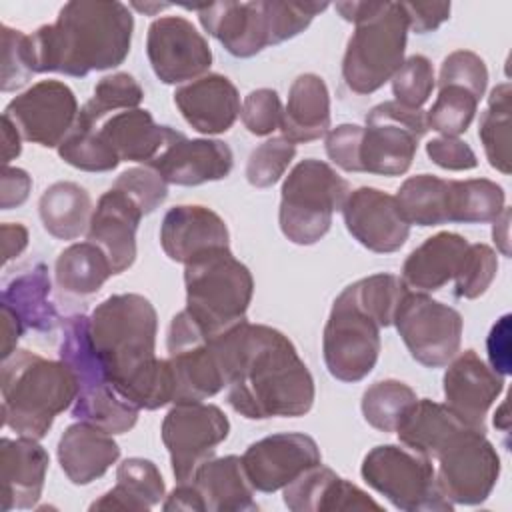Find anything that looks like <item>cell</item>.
I'll use <instances>...</instances> for the list:
<instances>
[{
	"label": "cell",
	"mask_w": 512,
	"mask_h": 512,
	"mask_svg": "<svg viewBox=\"0 0 512 512\" xmlns=\"http://www.w3.org/2000/svg\"><path fill=\"white\" fill-rule=\"evenodd\" d=\"M464 428L470 426L464 424L446 404L422 398L406 412L396 434L402 446L436 460L440 450Z\"/></svg>",
	"instance_id": "d6a6232c"
},
{
	"label": "cell",
	"mask_w": 512,
	"mask_h": 512,
	"mask_svg": "<svg viewBox=\"0 0 512 512\" xmlns=\"http://www.w3.org/2000/svg\"><path fill=\"white\" fill-rule=\"evenodd\" d=\"M112 274L106 254L92 242L70 244L60 252L54 266L58 286L76 296L96 294Z\"/></svg>",
	"instance_id": "74e56055"
},
{
	"label": "cell",
	"mask_w": 512,
	"mask_h": 512,
	"mask_svg": "<svg viewBox=\"0 0 512 512\" xmlns=\"http://www.w3.org/2000/svg\"><path fill=\"white\" fill-rule=\"evenodd\" d=\"M160 246L164 254L180 264L230 248L226 222L210 208L198 204H182L170 208L160 224Z\"/></svg>",
	"instance_id": "7402d4cb"
},
{
	"label": "cell",
	"mask_w": 512,
	"mask_h": 512,
	"mask_svg": "<svg viewBox=\"0 0 512 512\" xmlns=\"http://www.w3.org/2000/svg\"><path fill=\"white\" fill-rule=\"evenodd\" d=\"M322 352L328 372L342 382H360L378 362L380 324L358 306L348 288L332 304Z\"/></svg>",
	"instance_id": "8fae6325"
},
{
	"label": "cell",
	"mask_w": 512,
	"mask_h": 512,
	"mask_svg": "<svg viewBox=\"0 0 512 512\" xmlns=\"http://www.w3.org/2000/svg\"><path fill=\"white\" fill-rule=\"evenodd\" d=\"M340 16L356 26L348 40L342 78L356 94L382 88L404 62L408 18L402 2H336Z\"/></svg>",
	"instance_id": "5b68a950"
},
{
	"label": "cell",
	"mask_w": 512,
	"mask_h": 512,
	"mask_svg": "<svg viewBox=\"0 0 512 512\" xmlns=\"http://www.w3.org/2000/svg\"><path fill=\"white\" fill-rule=\"evenodd\" d=\"M296 156V144L284 136H274L256 146L246 164V180L256 188L276 184Z\"/></svg>",
	"instance_id": "bcb514c9"
},
{
	"label": "cell",
	"mask_w": 512,
	"mask_h": 512,
	"mask_svg": "<svg viewBox=\"0 0 512 512\" xmlns=\"http://www.w3.org/2000/svg\"><path fill=\"white\" fill-rule=\"evenodd\" d=\"M508 232H510V210L504 208L494 218V228H492V238L504 256H510V234Z\"/></svg>",
	"instance_id": "e7e4bbea"
},
{
	"label": "cell",
	"mask_w": 512,
	"mask_h": 512,
	"mask_svg": "<svg viewBox=\"0 0 512 512\" xmlns=\"http://www.w3.org/2000/svg\"><path fill=\"white\" fill-rule=\"evenodd\" d=\"M50 456L36 438L0 440V510H26L42 496Z\"/></svg>",
	"instance_id": "cb8c5ba5"
},
{
	"label": "cell",
	"mask_w": 512,
	"mask_h": 512,
	"mask_svg": "<svg viewBox=\"0 0 512 512\" xmlns=\"http://www.w3.org/2000/svg\"><path fill=\"white\" fill-rule=\"evenodd\" d=\"M408 18V30L426 34L450 18V2H402Z\"/></svg>",
	"instance_id": "9f6ffc18"
},
{
	"label": "cell",
	"mask_w": 512,
	"mask_h": 512,
	"mask_svg": "<svg viewBox=\"0 0 512 512\" xmlns=\"http://www.w3.org/2000/svg\"><path fill=\"white\" fill-rule=\"evenodd\" d=\"M2 422L18 436L44 438L54 418L78 396L72 370L30 350H14L2 360Z\"/></svg>",
	"instance_id": "277c9868"
},
{
	"label": "cell",
	"mask_w": 512,
	"mask_h": 512,
	"mask_svg": "<svg viewBox=\"0 0 512 512\" xmlns=\"http://www.w3.org/2000/svg\"><path fill=\"white\" fill-rule=\"evenodd\" d=\"M498 272L496 252L486 244H468L460 270L454 276V294L474 300L482 296Z\"/></svg>",
	"instance_id": "7dc6e473"
},
{
	"label": "cell",
	"mask_w": 512,
	"mask_h": 512,
	"mask_svg": "<svg viewBox=\"0 0 512 512\" xmlns=\"http://www.w3.org/2000/svg\"><path fill=\"white\" fill-rule=\"evenodd\" d=\"M284 504L292 512L382 510L364 490L322 464L308 468L284 488Z\"/></svg>",
	"instance_id": "4316f807"
},
{
	"label": "cell",
	"mask_w": 512,
	"mask_h": 512,
	"mask_svg": "<svg viewBox=\"0 0 512 512\" xmlns=\"http://www.w3.org/2000/svg\"><path fill=\"white\" fill-rule=\"evenodd\" d=\"M170 4H140V2H134L132 8L140 10V12H154V10H162V8H168Z\"/></svg>",
	"instance_id": "003e7915"
},
{
	"label": "cell",
	"mask_w": 512,
	"mask_h": 512,
	"mask_svg": "<svg viewBox=\"0 0 512 512\" xmlns=\"http://www.w3.org/2000/svg\"><path fill=\"white\" fill-rule=\"evenodd\" d=\"M228 432L230 422L218 406L204 402L174 404L164 416L160 430L174 478L178 482L192 480L198 466L214 458Z\"/></svg>",
	"instance_id": "9a60e30c"
},
{
	"label": "cell",
	"mask_w": 512,
	"mask_h": 512,
	"mask_svg": "<svg viewBox=\"0 0 512 512\" xmlns=\"http://www.w3.org/2000/svg\"><path fill=\"white\" fill-rule=\"evenodd\" d=\"M38 212L42 226L58 240H74L88 230L92 218V198L76 182H54L40 200Z\"/></svg>",
	"instance_id": "d590c367"
},
{
	"label": "cell",
	"mask_w": 512,
	"mask_h": 512,
	"mask_svg": "<svg viewBox=\"0 0 512 512\" xmlns=\"http://www.w3.org/2000/svg\"><path fill=\"white\" fill-rule=\"evenodd\" d=\"M228 404L248 420L304 416L316 396L314 378L286 334L238 322L214 336Z\"/></svg>",
	"instance_id": "6da1fadb"
},
{
	"label": "cell",
	"mask_w": 512,
	"mask_h": 512,
	"mask_svg": "<svg viewBox=\"0 0 512 512\" xmlns=\"http://www.w3.org/2000/svg\"><path fill=\"white\" fill-rule=\"evenodd\" d=\"M22 136L20 132L16 130V126L2 116V162L8 164L10 160H14L20 150H22V144H20Z\"/></svg>",
	"instance_id": "be15d7a7"
},
{
	"label": "cell",
	"mask_w": 512,
	"mask_h": 512,
	"mask_svg": "<svg viewBox=\"0 0 512 512\" xmlns=\"http://www.w3.org/2000/svg\"><path fill=\"white\" fill-rule=\"evenodd\" d=\"M416 392L394 378L374 382L362 394L364 420L380 432H396L406 412L416 402Z\"/></svg>",
	"instance_id": "b9f144b4"
},
{
	"label": "cell",
	"mask_w": 512,
	"mask_h": 512,
	"mask_svg": "<svg viewBox=\"0 0 512 512\" xmlns=\"http://www.w3.org/2000/svg\"><path fill=\"white\" fill-rule=\"evenodd\" d=\"M186 8L196 10L202 28L236 58H250L266 46H274L268 0L212 2Z\"/></svg>",
	"instance_id": "d6986e66"
},
{
	"label": "cell",
	"mask_w": 512,
	"mask_h": 512,
	"mask_svg": "<svg viewBox=\"0 0 512 512\" xmlns=\"http://www.w3.org/2000/svg\"><path fill=\"white\" fill-rule=\"evenodd\" d=\"M144 98V90L138 80L128 72H114L98 80L92 98L80 108L76 126L96 128L106 116L118 110L138 108Z\"/></svg>",
	"instance_id": "f35d334b"
},
{
	"label": "cell",
	"mask_w": 512,
	"mask_h": 512,
	"mask_svg": "<svg viewBox=\"0 0 512 512\" xmlns=\"http://www.w3.org/2000/svg\"><path fill=\"white\" fill-rule=\"evenodd\" d=\"M174 104L182 118L200 134L230 130L242 108L236 86L222 74H204L182 84L174 92Z\"/></svg>",
	"instance_id": "484cf974"
},
{
	"label": "cell",
	"mask_w": 512,
	"mask_h": 512,
	"mask_svg": "<svg viewBox=\"0 0 512 512\" xmlns=\"http://www.w3.org/2000/svg\"><path fill=\"white\" fill-rule=\"evenodd\" d=\"M120 458V446L112 434L86 424H70L58 440V462L76 486H84L104 476Z\"/></svg>",
	"instance_id": "f1b7e54d"
},
{
	"label": "cell",
	"mask_w": 512,
	"mask_h": 512,
	"mask_svg": "<svg viewBox=\"0 0 512 512\" xmlns=\"http://www.w3.org/2000/svg\"><path fill=\"white\" fill-rule=\"evenodd\" d=\"M488 358H490V368L496 370L498 374L506 376L510 372V314H504L490 330L488 340Z\"/></svg>",
	"instance_id": "6f0895ef"
},
{
	"label": "cell",
	"mask_w": 512,
	"mask_h": 512,
	"mask_svg": "<svg viewBox=\"0 0 512 512\" xmlns=\"http://www.w3.org/2000/svg\"><path fill=\"white\" fill-rule=\"evenodd\" d=\"M504 390V376L492 370L474 350L450 360L444 372L446 406L470 428L486 432L484 418Z\"/></svg>",
	"instance_id": "44dd1931"
},
{
	"label": "cell",
	"mask_w": 512,
	"mask_h": 512,
	"mask_svg": "<svg viewBox=\"0 0 512 512\" xmlns=\"http://www.w3.org/2000/svg\"><path fill=\"white\" fill-rule=\"evenodd\" d=\"M452 180L432 174H416L402 182L396 202L408 224L438 226L450 222Z\"/></svg>",
	"instance_id": "8d00e7d4"
},
{
	"label": "cell",
	"mask_w": 512,
	"mask_h": 512,
	"mask_svg": "<svg viewBox=\"0 0 512 512\" xmlns=\"http://www.w3.org/2000/svg\"><path fill=\"white\" fill-rule=\"evenodd\" d=\"M494 426L500 428L502 432H508V416H506V402L500 404L498 412L494 414Z\"/></svg>",
	"instance_id": "03108f58"
},
{
	"label": "cell",
	"mask_w": 512,
	"mask_h": 512,
	"mask_svg": "<svg viewBox=\"0 0 512 512\" xmlns=\"http://www.w3.org/2000/svg\"><path fill=\"white\" fill-rule=\"evenodd\" d=\"M330 94L318 74H300L288 92L282 114V136L294 144L312 142L328 134Z\"/></svg>",
	"instance_id": "1f68e13d"
},
{
	"label": "cell",
	"mask_w": 512,
	"mask_h": 512,
	"mask_svg": "<svg viewBox=\"0 0 512 512\" xmlns=\"http://www.w3.org/2000/svg\"><path fill=\"white\" fill-rule=\"evenodd\" d=\"M2 32V78L0 90L12 92L22 88L34 74L30 60V42L28 34L22 30H14L6 24L0 28Z\"/></svg>",
	"instance_id": "681fc988"
},
{
	"label": "cell",
	"mask_w": 512,
	"mask_h": 512,
	"mask_svg": "<svg viewBox=\"0 0 512 512\" xmlns=\"http://www.w3.org/2000/svg\"><path fill=\"white\" fill-rule=\"evenodd\" d=\"M392 324L410 356L426 368H442L460 352L464 326L460 312L430 298L426 292L408 288Z\"/></svg>",
	"instance_id": "4fadbf2b"
},
{
	"label": "cell",
	"mask_w": 512,
	"mask_h": 512,
	"mask_svg": "<svg viewBox=\"0 0 512 512\" xmlns=\"http://www.w3.org/2000/svg\"><path fill=\"white\" fill-rule=\"evenodd\" d=\"M166 350L174 380L172 404L202 402L226 388L214 336H208L186 308L168 326Z\"/></svg>",
	"instance_id": "7c38bea8"
},
{
	"label": "cell",
	"mask_w": 512,
	"mask_h": 512,
	"mask_svg": "<svg viewBox=\"0 0 512 512\" xmlns=\"http://www.w3.org/2000/svg\"><path fill=\"white\" fill-rule=\"evenodd\" d=\"M0 234H2V258L6 264L12 258L20 256L28 246V230L18 222L16 224L6 222L0 226Z\"/></svg>",
	"instance_id": "94428289"
},
{
	"label": "cell",
	"mask_w": 512,
	"mask_h": 512,
	"mask_svg": "<svg viewBox=\"0 0 512 512\" xmlns=\"http://www.w3.org/2000/svg\"><path fill=\"white\" fill-rule=\"evenodd\" d=\"M32 188V178L22 168H12L4 164L2 168V196H0V208L10 210L18 208L26 202Z\"/></svg>",
	"instance_id": "680465c9"
},
{
	"label": "cell",
	"mask_w": 512,
	"mask_h": 512,
	"mask_svg": "<svg viewBox=\"0 0 512 512\" xmlns=\"http://www.w3.org/2000/svg\"><path fill=\"white\" fill-rule=\"evenodd\" d=\"M362 478L396 508L406 512H446L452 502L442 494L432 460L406 446L382 444L362 460Z\"/></svg>",
	"instance_id": "9c48e42d"
},
{
	"label": "cell",
	"mask_w": 512,
	"mask_h": 512,
	"mask_svg": "<svg viewBox=\"0 0 512 512\" xmlns=\"http://www.w3.org/2000/svg\"><path fill=\"white\" fill-rule=\"evenodd\" d=\"M346 288L350 290L358 306L380 324V328L392 326L398 304L402 296L408 292L402 278H398L396 274H384V272L366 276Z\"/></svg>",
	"instance_id": "7bdbcfd3"
},
{
	"label": "cell",
	"mask_w": 512,
	"mask_h": 512,
	"mask_svg": "<svg viewBox=\"0 0 512 512\" xmlns=\"http://www.w3.org/2000/svg\"><path fill=\"white\" fill-rule=\"evenodd\" d=\"M186 312L208 336L246 320L254 280L230 248H218L184 266Z\"/></svg>",
	"instance_id": "52a82bcc"
},
{
	"label": "cell",
	"mask_w": 512,
	"mask_h": 512,
	"mask_svg": "<svg viewBox=\"0 0 512 512\" xmlns=\"http://www.w3.org/2000/svg\"><path fill=\"white\" fill-rule=\"evenodd\" d=\"M510 96V84H498L490 92L488 106L478 124V138L486 158L502 174H510Z\"/></svg>",
	"instance_id": "ab89813d"
},
{
	"label": "cell",
	"mask_w": 512,
	"mask_h": 512,
	"mask_svg": "<svg viewBox=\"0 0 512 512\" xmlns=\"http://www.w3.org/2000/svg\"><path fill=\"white\" fill-rule=\"evenodd\" d=\"M78 102L68 84L60 80H40L18 94L4 108L20 136L44 148L64 142L78 120Z\"/></svg>",
	"instance_id": "2e32d148"
},
{
	"label": "cell",
	"mask_w": 512,
	"mask_h": 512,
	"mask_svg": "<svg viewBox=\"0 0 512 512\" xmlns=\"http://www.w3.org/2000/svg\"><path fill=\"white\" fill-rule=\"evenodd\" d=\"M146 54L156 78L164 84L192 82L212 66L208 40L182 16H162L148 26Z\"/></svg>",
	"instance_id": "e0dca14e"
},
{
	"label": "cell",
	"mask_w": 512,
	"mask_h": 512,
	"mask_svg": "<svg viewBox=\"0 0 512 512\" xmlns=\"http://www.w3.org/2000/svg\"><path fill=\"white\" fill-rule=\"evenodd\" d=\"M96 128L120 162L130 160L146 166L180 134L170 126L156 124L144 108L116 112Z\"/></svg>",
	"instance_id": "83f0119b"
},
{
	"label": "cell",
	"mask_w": 512,
	"mask_h": 512,
	"mask_svg": "<svg viewBox=\"0 0 512 512\" xmlns=\"http://www.w3.org/2000/svg\"><path fill=\"white\" fill-rule=\"evenodd\" d=\"M478 98L456 84L440 86L438 96L432 104V108L426 112V122L428 130H436L442 136H458L468 130V126L474 120L476 108H478Z\"/></svg>",
	"instance_id": "ee69618b"
},
{
	"label": "cell",
	"mask_w": 512,
	"mask_h": 512,
	"mask_svg": "<svg viewBox=\"0 0 512 512\" xmlns=\"http://www.w3.org/2000/svg\"><path fill=\"white\" fill-rule=\"evenodd\" d=\"M142 216L134 200L116 188L104 192L92 212L88 242L106 254L114 274H122L136 260V230Z\"/></svg>",
	"instance_id": "d4e9b609"
},
{
	"label": "cell",
	"mask_w": 512,
	"mask_h": 512,
	"mask_svg": "<svg viewBox=\"0 0 512 512\" xmlns=\"http://www.w3.org/2000/svg\"><path fill=\"white\" fill-rule=\"evenodd\" d=\"M456 84L466 90H470L478 100L486 92L488 84V68L484 60L470 50H454L450 52L442 66H440V78H438V88Z\"/></svg>",
	"instance_id": "816d5d0a"
},
{
	"label": "cell",
	"mask_w": 512,
	"mask_h": 512,
	"mask_svg": "<svg viewBox=\"0 0 512 512\" xmlns=\"http://www.w3.org/2000/svg\"><path fill=\"white\" fill-rule=\"evenodd\" d=\"M350 184L330 164L306 158L298 162L282 184L278 224L282 234L300 246L326 236L332 214L342 210Z\"/></svg>",
	"instance_id": "ba28073f"
},
{
	"label": "cell",
	"mask_w": 512,
	"mask_h": 512,
	"mask_svg": "<svg viewBox=\"0 0 512 512\" xmlns=\"http://www.w3.org/2000/svg\"><path fill=\"white\" fill-rule=\"evenodd\" d=\"M132 32L134 16L122 2H66L56 22L28 34L32 70L80 78L116 68L130 52Z\"/></svg>",
	"instance_id": "3957f363"
},
{
	"label": "cell",
	"mask_w": 512,
	"mask_h": 512,
	"mask_svg": "<svg viewBox=\"0 0 512 512\" xmlns=\"http://www.w3.org/2000/svg\"><path fill=\"white\" fill-rule=\"evenodd\" d=\"M148 166L168 184L198 186L226 178L234 166V156L222 140H190L180 132Z\"/></svg>",
	"instance_id": "603a6c76"
},
{
	"label": "cell",
	"mask_w": 512,
	"mask_h": 512,
	"mask_svg": "<svg viewBox=\"0 0 512 512\" xmlns=\"http://www.w3.org/2000/svg\"><path fill=\"white\" fill-rule=\"evenodd\" d=\"M438 486L452 504L484 502L500 476V456L484 432L460 430L436 456Z\"/></svg>",
	"instance_id": "5bb4252c"
},
{
	"label": "cell",
	"mask_w": 512,
	"mask_h": 512,
	"mask_svg": "<svg viewBox=\"0 0 512 512\" xmlns=\"http://www.w3.org/2000/svg\"><path fill=\"white\" fill-rule=\"evenodd\" d=\"M158 316L142 294H114L90 314V334L116 392L138 410L174 400L168 360L156 358Z\"/></svg>",
	"instance_id": "7a4b0ae2"
},
{
	"label": "cell",
	"mask_w": 512,
	"mask_h": 512,
	"mask_svg": "<svg viewBox=\"0 0 512 512\" xmlns=\"http://www.w3.org/2000/svg\"><path fill=\"white\" fill-rule=\"evenodd\" d=\"M164 480L152 460L126 458L118 464L116 484L90 504V510H150L164 498Z\"/></svg>",
	"instance_id": "836d02e7"
},
{
	"label": "cell",
	"mask_w": 512,
	"mask_h": 512,
	"mask_svg": "<svg viewBox=\"0 0 512 512\" xmlns=\"http://www.w3.org/2000/svg\"><path fill=\"white\" fill-rule=\"evenodd\" d=\"M0 318H2V360L14 354L16 344L26 330L22 320L4 304H0Z\"/></svg>",
	"instance_id": "6125c7cd"
},
{
	"label": "cell",
	"mask_w": 512,
	"mask_h": 512,
	"mask_svg": "<svg viewBox=\"0 0 512 512\" xmlns=\"http://www.w3.org/2000/svg\"><path fill=\"white\" fill-rule=\"evenodd\" d=\"M58 156L66 164L84 172H110L120 164L118 156L100 136L98 128L74 126L58 146Z\"/></svg>",
	"instance_id": "f6af8a7d"
},
{
	"label": "cell",
	"mask_w": 512,
	"mask_h": 512,
	"mask_svg": "<svg viewBox=\"0 0 512 512\" xmlns=\"http://www.w3.org/2000/svg\"><path fill=\"white\" fill-rule=\"evenodd\" d=\"M322 462L316 440L302 432H280L250 444L242 456L246 476L254 490H284L308 468Z\"/></svg>",
	"instance_id": "ac0fdd59"
},
{
	"label": "cell",
	"mask_w": 512,
	"mask_h": 512,
	"mask_svg": "<svg viewBox=\"0 0 512 512\" xmlns=\"http://www.w3.org/2000/svg\"><path fill=\"white\" fill-rule=\"evenodd\" d=\"M504 200L506 196L502 186L488 178L452 180L450 222H494V218L506 208Z\"/></svg>",
	"instance_id": "60d3db41"
},
{
	"label": "cell",
	"mask_w": 512,
	"mask_h": 512,
	"mask_svg": "<svg viewBox=\"0 0 512 512\" xmlns=\"http://www.w3.org/2000/svg\"><path fill=\"white\" fill-rule=\"evenodd\" d=\"M342 216L348 232L364 248L378 254L400 250L410 236V224L402 216L396 198L378 188L350 190L342 204Z\"/></svg>",
	"instance_id": "ffe728a7"
},
{
	"label": "cell",
	"mask_w": 512,
	"mask_h": 512,
	"mask_svg": "<svg viewBox=\"0 0 512 512\" xmlns=\"http://www.w3.org/2000/svg\"><path fill=\"white\" fill-rule=\"evenodd\" d=\"M162 508L170 510H188V512H206L200 492L192 482H178V486L166 496Z\"/></svg>",
	"instance_id": "91938a15"
},
{
	"label": "cell",
	"mask_w": 512,
	"mask_h": 512,
	"mask_svg": "<svg viewBox=\"0 0 512 512\" xmlns=\"http://www.w3.org/2000/svg\"><path fill=\"white\" fill-rule=\"evenodd\" d=\"M112 188L132 198L142 214L154 212L168 196V182L150 166L128 168L116 178Z\"/></svg>",
	"instance_id": "f907efd6"
},
{
	"label": "cell",
	"mask_w": 512,
	"mask_h": 512,
	"mask_svg": "<svg viewBox=\"0 0 512 512\" xmlns=\"http://www.w3.org/2000/svg\"><path fill=\"white\" fill-rule=\"evenodd\" d=\"M208 512H252L258 510L254 486L250 484L242 458L230 454L210 458L198 466L192 480Z\"/></svg>",
	"instance_id": "4dcf8cb0"
},
{
	"label": "cell",
	"mask_w": 512,
	"mask_h": 512,
	"mask_svg": "<svg viewBox=\"0 0 512 512\" xmlns=\"http://www.w3.org/2000/svg\"><path fill=\"white\" fill-rule=\"evenodd\" d=\"M468 240L456 232L426 238L402 266V282L414 292H434L454 280L466 254Z\"/></svg>",
	"instance_id": "f546056e"
},
{
	"label": "cell",
	"mask_w": 512,
	"mask_h": 512,
	"mask_svg": "<svg viewBox=\"0 0 512 512\" xmlns=\"http://www.w3.org/2000/svg\"><path fill=\"white\" fill-rule=\"evenodd\" d=\"M428 132L426 112L396 100L366 114L360 142V168L368 174L402 176L412 166L420 138Z\"/></svg>",
	"instance_id": "30bf717a"
},
{
	"label": "cell",
	"mask_w": 512,
	"mask_h": 512,
	"mask_svg": "<svg viewBox=\"0 0 512 512\" xmlns=\"http://www.w3.org/2000/svg\"><path fill=\"white\" fill-rule=\"evenodd\" d=\"M50 276L44 264H34L30 270L12 278L0 296V304L8 306L24 324L36 332H52L60 322L56 308L50 302Z\"/></svg>",
	"instance_id": "e575fe53"
},
{
	"label": "cell",
	"mask_w": 512,
	"mask_h": 512,
	"mask_svg": "<svg viewBox=\"0 0 512 512\" xmlns=\"http://www.w3.org/2000/svg\"><path fill=\"white\" fill-rule=\"evenodd\" d=\"M282 102L276 90L258 88L252 90L240 108V118L244 128L254 136H268L282 124Z\"/></svg>",
	"instance_id": "f5cc1de1"
},
{
	"label": "cell",
	"mask_w": 512,
	"mask_h": 512,
	"mask_svg": "<svg viewBox=\"0 0 512 512\" xmlns=\"http://www.w3.org/2000/svg\"><path fill=\"white\" fill-rule=\"evenodd\" d=\"M428 158L444 170H472L478 166L474 150L460 138L440 136L426 144Z\"/></svg>",
	"instance_id": "11a10c76"
},
{
	"label": "cell",
	"mask_w": 512,
	"mask_h": 512,
	"mask_svg": "<svg viewBox=\"0 0 512 512\" xmlns=\"http://www.w3.org/2000/svg\"><path fill=\"white\" fill-rule=\"evenodd\" d=\"M390 80L396 102L408 108H422V104L428 102L436 86L432 62L422 54L406 58Z\"/></svg>",
	"instance_id": "c3c4849f"
},
{
	"label": "cell",
	"mask_w": 512,
	"mask_h": 512,
	"mask_svg": "<svg viewBox=\"0 0 512 512\" xmlns=\"http://www.w3.org/2000/svg\"><path fill=\"white\" fill-rule=\"evenodd\" d=\"M364 128L358 124H340L326 136L328 158L346 172H362L360 168V142Z\"/></svg>",
	"instance_id": "db71d44e"
},
{
	"label": "cell",
	"mask_w": 512,
	"mask_h": 512,
	"mask_svg": "<svg viewBox=\"0 0 512 512\" xmlns=\"http://www.w3.org/2000/svg\"><path fill=\"white\" fill-rule=\"evenodd\" d=\"M58 356L72 370L78 384V396L72 404L74 420L92 424L108 434H124L136 424V408L116 392L96 352L90 316L74 314L62 322Z\"/></svg>",
	"instance_id": "8992f818"
}]
</instances>
